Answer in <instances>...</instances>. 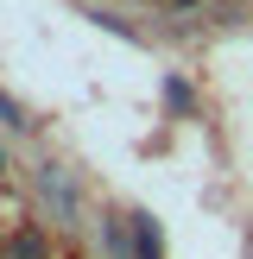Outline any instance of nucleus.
Wrapping results in <instances>:
<instances>
[{"label":"nucleus","instance_id":"f257e3e1","mask_svg":"<svg viewBox=\"0 0 253 259\" xmlns=\"http://www.w3.org/2000/svg\"><path fill=\"white\" fill-rule=\"evenodd\" d=\"M38 196L51 202L57 222H76V184L63 177V164H38Z\"/></svg>","mask_w":253,"mask_h":259},{"label":"nucleus","instance_id":"f03ea898","mask_svg":"<svg viewBox=\"0 0 253 259\" xmlns=\"http://www.w3.org/2000/svg\"><path fill=\"white\" fill-rule=\"evenodd\" d=\"M133 259H164V247H158V228H152V215H133Z\"/></svg>","mask_w":253,"mask_h":259},{"label":"nucleus","instance_id":"7ed1b4c3","mask_svg":"<svg viewBox=\"0 0 253 259\" xmlns=\"http://www.w3.org/2000/svg\"><path fill=\"white\" fill-rule=\"evenodd\" d=\"M7 259H45V240H38L32 228H25V234H19V240L7 247Z\"/></svg>","mask_w":253,"mask_h":259},{"label":"nucleus","instance_id":"20e7f679","mask_svg":"<svg viewBox=\"0 0 253 259\" xmlns=\"http://www.w3.org/2000/svg\"><path fill=\"white\" fill-rule=\"evenodd\" d=\"M0 171H7V152H0Z\"/></svg>","mask_w":253,"mask_h":259},{"label":"nucleus","instance_id":"39448f33","mask_svg":"<svg viewBox=\"0 0 253 259\" xmlns=\"http://www.w3.org/2000/svg\"><path fill=\"white\" fill-rule=\"evenodd\" d=\"M0 259H7V253H0Z\"/></svg>","mask_w":253,"mask_h":259}]
</instances>
